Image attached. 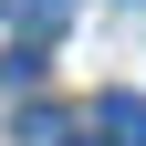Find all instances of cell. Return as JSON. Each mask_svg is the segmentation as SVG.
Listing matches in <instances>:
<instances>
[{"label":"cell","instance_id":"1","mask_svg":"<svg viewBox=\"0 0 146 146\" xmlns=\"http://www.w3.org/2000/svg\"><path fill=\"white\" fill-rule=\"evenodd\" d=\"M84 125H94L104 146H146V94H125V84H115V94L84 104Z\"/></svg>","mask_w":146,"mask_h":146},{"label":"cell","instance_id":"2","mask_svg":"<svg viewBox=\"0 0 146 146\" xmlns=\"http://www.w3.org/2000/svg\"><path fill=\"white\" fill-rule=\"evenodd\" d=\"M63 11H73V0H11V21H21V31H63Z\"/></svg>","mask_w":146,"mask_h":146}]
</instances>
